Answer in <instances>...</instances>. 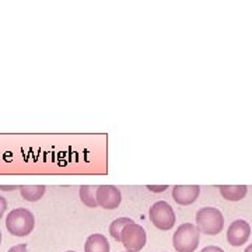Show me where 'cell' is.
<instances>
[{"label":"cell","instance_id":"8","mask_svg":"<svg viewBox=\"0 0 252 252\" xmlns=\"http://www.w3.org/2000/svg\"><path fill=\"white\" fill-rule=\"evenodd\" d=\"M200 193L198 185H175L172 188V198L178 205H192Z\"/></svg>","mask_w":252,"mask_h":252},{"label":"cell","instance_id":"13","mask_svg":"<svg viewBox=\"0 0 252 252\" xmlns=\"http://www.w3.org/2000/svg\"><path fill=\"white\" fill-rule=\"evenodd\" d=\"M132 223H135V221L132 219H129V217H119V219H115L111 223V225H109V234H111V237L114 240L121 241V234H122L124 228H125L126 225L132 224Z\"/></svg>","mask_w":252,"mask_h":252},{"label":"cell","instance_id":"6","mask_svg":"<svg viewBox=\"0 0 252 252\" xmlns=\"http://www.w3.org/2000/svg\"><path fill=\"white\" fill-rule=\"evenodd\" d=\"M122 202L121 190L114 185H101L97 189V203L107 210L117 209Z\"/></svg>","mask_w":252,"mask_h":252},{"label":"cell","instance_id":"15","mask_svg":"<svg viewBox=\"0 0 252 252\" xmlns=\"http://www.w3.org/2000/svg\"><path fill=\"white\" fill-rule=\"evenodd\" d=\"M168 188V185H147V189L150 192H164Z\"/></svg>","mask_w":252,"mask_h":252},{"label":"cell","instance_id":"5","mask_svg":"<svg viewBox=\"0 0 252 252\" xmlns=\"http://www.w3.org/2000/svg\"><path fill=\"white\" fill-rule=\"evenodd\" d=\"M147 235L144 228L140 224H132L126 225L121 234V243L125 247L127 252H140L146 245Z\"/></svg>","mask_w":252,"mask_h":252},{"label":"cell","instance_id":"12","mask_svg":"<svg viewBox=\"0 0 252 252\" xmlns=\"http://www.w3.org/2000/svg\"><path fill=\"white\" fill-rule=\"evenodd\" d=\"M97 189H98V187H95V185H86V187L80 188V192H79L80 199L86 206H98V203H97Z\"/></svg>","mask_w":252,"mask_h":252},{"label":"cell","instance_id":"17","mask_svg":"<svg viewBox=\"0 0 252 252\" xmlns=\"http://www.w3.org/2000/svg\"><path fill=\"white\" fill-rule=\"evenodd\" d=\"M200 252H224V250H221L220 247H216V245H209V247H205Z\"/></svg>","mask_w":252,"mask_h":252},{"label":"cell","instance_id":"22","mask_svg":"<svg viewBox=\"0 0 252 252\" xmlns=\"http://www.w3.org/2000/svg\"><path fill=\"white\" fill-rule=\"evenodd\" d=\"M125 252H127V251H125Z\"/></svg>","mask_w":252,"mask_h":252},{"label":"cell","instance_id":"3","mask_svg":"<svg viewBox=\"0 0 252 252\" xmlns=\"http://www.w3.org/2000/svg\"><path fill=\"white\" fill-rule=\"evenodd\" d=\"M196 227L206 235H217L224 227V217L216 207H203L196 213Z\"/></svg>","mask_w":252,"mask_h":252},{"label":"cell","instance_id":"1","mask_svg":"<svg viewBox=\"0 0 252 252\" xmlns=\"http://www.w3.org/2000/svg\"><path fill=\"white\" fill-rule=\"evenodd\" d=\"M34 225H35L34 215L26 207L14 209L6 217V228L14 237H26L30 233H32Z\"/></svg>","mask_w":252,"mask_h":252},{"label":"cell","instance_id":"19","mask_svg":"<svg viewBox=\"0 0 252 252\" xmlns=\"http://www.w3.org/2000/svg\"><path fill=\"white\" fill-rule=\"evenodd\" d=\"M244 252H252V244L250 245V247H247V250H245Z\"/></svg>","mask_w":252,"mask_h":252},{"label":"cell","instance_id":"20","mask_svg":"<svg viewBox=\"0 0 252 252\" xmlns=\"http://www.w3.org/2000/svg\"><path fill=\"white\" fill-rule=\"evenodd\" d=\"M0 243H1V233H0Z\"/></svg>","mask_w":252,"mask_h":252},{"label":"cell","instance_id":"9","mask_svg":"<svg viewBox=\"0 0 252 252\" xmlns=\"http://www.w3.org/2000/svg\"><path fill=\"white\" fill-rule=\"evenodd\" d=\"M84 251L86 252H109L111 251V245H109L107 237L102 234H91L86 245H84Z\"/></svg>","mask_w":252,"mask_h":252},{"label":"cell","instance_id":"7","mask_svg":"<svg viewBox=\"0 0 252 252\" xmlns=\"http://www.w3.org/2000/svg\"><path fill=\"white\" fill-rule=\"evenodd\" d=\"M251 235V225L245 220H235L227 230V241L233 247H241Z\"/></svg>","mask_w":252,"mask_h":252},{"label":"cell","instance_id":"16","mask_svg":"<svg viewBox=\"0 0 252 252\" xmlns=\"http://www.w3.org/2000/svg\"><path fill=\"white\" fill-rule=\"evenodd\" d=\"M6 209H7V200L3 198V196H0V219L3 217Z\"/></svg>","mask_w":252,"mask_h":252},{"label":"cell","instance_id":"11","mask_svg":"<svg viewBox=\"0 0 252 252\" xmlns=\"http://www.w3.org/2000/svg\"><path fill=\"white\" fill-rule=\"evenodd\" d=\"M20 193L28 202H36L44 196L45 187L44 185H32V187L24 185V187H20Z\"/></svg>","mask_w":252,"mask_h":252},{"label":"cell","instance_id":"21","mask_svg":"<svg viewBox=\"0 0 252 252\" xmlns=\"http://www.w3.org/2000/svg\"><path fill=\"white\" fill-rule=\"evenodd\" d=\"M66 252H76V251H66Z\"/></svg>","mask_w":252,"mask_h":252},{"label":"cell","instance_id":"4","mask_svg":"<svg viewBox=\"0 0 252 252\" xmlns=\"http://www.w3.org/2000/svg\"><path fill=\"white\" fill-rule=\"evenodd\" d=\"M150 220L154 227H157L161 231H168L171 230L175 224V213L170 203L158 200L156 202L152 209H150Z\"/></svg>","mask_w":252,"mask_h":252},{"label":"cell","instance_id":"10","mask_svg":"<svg viewBox=\"0 0 252 252\" xmlns=\"http://www.w3.org/2000/svg\"><path fill=\"white\" fill-rule=\"evenodd\" d=\"M220 193L225 200H231V202H237L247 195L248 192V187L247 185H220Z\"/></svg>","mask_w":252,"mask_h":252},{"label":"cell","instance_id":"18","mask_svg":"<svg viewBox=\"0 0 252 252\" xmlns=\"http://www.w3.org/2000/svg\"><path fill=\"white\" fill-rule=\"evenodd\" d=\"M17 187L16 185H11V187H4V185H0V189L1 190H13V189H16Z\"/></svg>","mask_w":252,"mask_h":252},{"label":"cell","instance_id":"2","mask_svg":"<svg viewBox=\"0 0 252 252\" xmlns=\"http://www.w3.org/2000/svg\"><path fill=\"white\" fill-rule=\"evenodd\" d=\"M200 240V231L192 223L181 224L172 237V245L177 252H195Z\"/></svg>","mask_w":252,"mask_h":252},{"label":"cell","instance_id":"14","mask_svg":"<svg viewBox=\"0 0 252 252\" xmlns=\"http://www.w3.org/2000/svg\"><path fill=\"white\" fill-rule=\"evenodd\" d=\"M7 252H28L27 244H18V245H14V247H11Z\"/></svg>","mask_w":252,"mask_h":252}]
</instances>
